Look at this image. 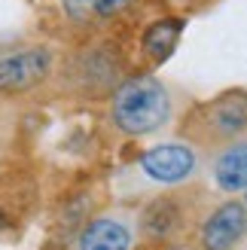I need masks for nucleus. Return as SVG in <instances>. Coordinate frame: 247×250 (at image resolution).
<instances>
[{
    "label": "nucleus",
    "instance_id": "obj_1",
    "mask_svg": "<svg viewBox=\"0 0 247 250\" xmlns=\"http://www.w3.org/2000/svg\"><path fill=\"white\" fill-rule=\"evenodd\" d=\"M171 116V98L168 89L159 83L153 73L131 77L113 92L110 104V119L128 137H144L159 131Z\"/></svg>",
    "mask_w": 247,
    "mask_h": 250
},
{
    "label": "nucleus",
    "instance_id": "obj_4",
    "mask_svg": "<svg viewBox=\"0 0 247 250\" xmlns=\"http://www.w3.org/2000/svg\"><path fill=\"white\" fill-rule=\"evenodd\" d=\"M141 168L156 183H183L195 174V153L186 144H159L141 156Z\"/></svg>",
    "mask_w": 247,
    "mask_h": 250
},
{
    "label": "nucleus",
    "instance_id": "obj_8",
    "mask_svg": "<svg viewBox=\"0 0 247 250\" xmlns=\"http://www.w3.org/2000/svg\"><path fill=\"white\" fill-rule=\"evenodd\" d=\"M214 180L223 192L247 189V141H232L214 162Z\"/></svg>",
    "mask_w": 247,
    "mask_h": 250
},
{
    "label": "nucleus",
    "instance_id": "obj_11",
    "mask_svg": "<svg viewBox=\"0 0 247 250\" xmlns=\"http://www.w3.org/2000/svg\"><path fill=\"white\" fill-rule=\"evenodd\" d=\"M28 208V192L9 189L0 192V232H12L21 223V214Z\"/></svg>",
    "mask_w": 247,
    "mask_h": 250
},
{
    "label": "nucleus",
    "instance_id": "obj_3",
    "mask_svg": "<svg viewBox=\"0 0 247 250\" xmlns=\"http://www.w3.org/2000/svg\"><path fill=\"white\" fill-rule=\"evenodd\" d=\"M52 73V52L46 46H24L0 55V95H19L40 85Z\"/></svg>",
    "mask_w": 247,
    "mask_h": 250
},
{
    "label": "nucleus",
    "instance_id": "obj_5",
    "mask_svg": "<svg viewBox=\"0 0 247 250\" xmlns=\"http://www.w3.org/2000/svg\"><path fill=\"white\" fill-rule=\"evenodd\" d=\"M244 232H247V208L241 202H226L202 223L199 244L202 250H232L244 238Z\"/></svg>",
    "mask_w": 247,
    "mask_h": 250
},
{
    "label": "nucleus",
    "instance_id": "obj_12",
    "mask_svg": "<svg viewBox=\"0 0 247 250\" xmlns=\"http://www.w3.org/2000/svg\"><path fill=\"white\" fill-rule=\"evenodd\" d=\"M199 3H211V0H199Z\"/></svg>",
    "mask_w": 247,
    "mask_h": 250
},
{
    "label": "nucleus",
    "instance_id": "obj_2",
    "mask_svg": "<svg viewBox=\"0 0 247 250\" xmlns=\"http://www.w3.org/2000/svg\"><path fill=\"white\" fill-rule=\"evenodd\" d=\"M199 141H235L247 131V92H226L214 101L202 104L189 116L183 134Z\"/></svg>",
    "mask_w": 247,
    "mask_h": 250
},
{
    "label": "nucleus",
    "instance_id": "obj_6",
    "mask_svg": "<svg viewBox=\"0 0 247 250\" xmlns=\"http://www.w3.org/2000/svg\"><path fill=\"white\" fill-rule=\"evenodd\" d=\"M183 226H186V210L171 195L153 198L141 214V232L150 241H171L183 232Z\"/></svg>",
    "mask_w": 247,
    "mask_h": 250
},
{
    "label": "nucleus",
    "instance_id": "obj_7",
    "mask_svg": "<svg viewBox=\"0 0 247 250\" xmlns=\"http://www.w3.org/2000/svg\"><path fill=\"white\" fill-rule=\"evenodd\" d=\"M134 235L116 217H95L77 235V250H131Z\"/></svg>",
    "mask_w": 247,
    "mask_h": 250
},
{
    "label": "nucleus",
    "instance_id": "obj_10",
    "mask_svg": "<svg viewBox=\"0 0 247 250\" xmlns=\"http://www.w3.org/2000/svg\"><path fill=\"white\" fill-rule=\"evenodd\" d=\"M183 28H186V21H183V19H159V21H153L150 28L144 31V37H141L144 55H150L156 64L168 61L171 52L177 49L180 37H183Z\"/></svg>",
    "mask_w": 247,
    "mask_h": 250
},
{
    "label": "nucleus",
    "instance_id": "obj_9",
    "mask_svg": "<svg viewBox=\"0 0 247 250\" xmlns=\"http://www.w3.org/2000/svg\"><path fill=\"white\" fill-rule=\"evenodd\" d=\"M141 0H61V9L73 24H98V21H110L128 12L131 6H138Z\"/></svg>",
    "mask_w": 247,
    "mask_h": 250
}]
</instances>
